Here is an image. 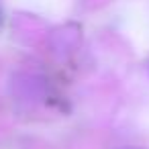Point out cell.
<instances>
[{"instance_id": "obj_1", "label": "cell", "mask_w": 149, "mask_h": 149, "mask_svg": "<svg viewBox=\"0 0 149 149\" xmlns=\"http://www.w3.org/2000/svg\"><path fill=\"white\" fill-rule=\"evenodd\" d=\"M129 149H135V147H129Z\"/></svg>"}]
</instances>
